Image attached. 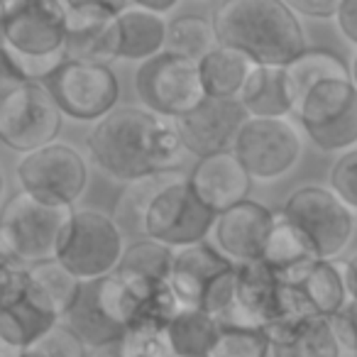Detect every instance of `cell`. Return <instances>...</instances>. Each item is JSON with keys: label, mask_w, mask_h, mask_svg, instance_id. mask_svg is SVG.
I'll return each instance as SVG.
<instances>
[{"label": "cell", "mask_w": 357, "mask_h": 357, "mask_svg": "<svg viewBox=\"0 0 357 357\" xmlns=\"http://www.w3.org/2000/svg\"><path fill=\"white\" fill-rule=\"evenodd\" d=\"M86 144L96 167L125 184L172 172L184 154L174 120L142 105H118L89 130Z\"/></svg>", "instance_id": "6da1fadb"}, {"label": "cell", "mask_w": 357, "mask_h": 357, "mask_svg": "<svg viewBox=\"0 0 357 357\" xmlns=\"http://www.w3.org/2000/svg\"><path fill=\"white\" fill-rule=\"evenodd\" d=\"M218 45L243 52L257 66L284 69L306 52V32L284 0H225L213 10Z\"/></svg>", "instance_id": "7a4b0ae2"}, {"label": "cell", "mask_w": 357, "mask_h": 357, "mask_svg": "<svg viewBox=\"0 0 357 357\" xmlns=\"http://www.w3.org/2000/svg\"><path fill=\"white\" fill-rule=\"evenodd\" d=\"M0 47L27 81L50 79L66 61L64 0L8 3Z\"/></svg>", "instance_id": "3957f363"}, {"label": "cell", "mask_w": 357, "mask_h": 357, "mask_svg": "<svg viewBox=\"0 0 357 357\" xmlns=\"http://www.w3.org/2000/svg\"><path fill=\"white\" fill-rule=\"evenodd\" d=\"M125 255V233L113 215L96 208H74L61 230L54 259L79 282H96L115 274Z\"/></svg>", "instance_id": "277c9868"}, {"label": "cell", "mask_w": 357, "mask_h": 357, "mask_svg": "<svg viewBox=\"0 0 357 357\" xmlns=\"http://www.w3.org/2000/svg\"><path fill=\"white\" fill-rule=\"evenodd\" d=\"M74 208H59L17 191L0 208V252L17 262L40 264L54 259L61 230Z\"/></svg>", "instance_id": "5b68a950"}, {"label": "cell", "mask_w": 357, "mask_h": 357, "mask_svg": "<svg viewBox=\"0 0 357 357\" xmlns=\"http://www.w3.org/2000/svg\"><path fill=\"white\" fill-rule=\"evenodd\" d=\"M279 213L306 240L316 259L337 262L355 235V213L326 186L294 189Z\"/></svg>", "instance_id": "8992f818"}, {"label": "cell", "mask_w": 357, "mask_h": 357, "mask_svg": "<svg viewBox=\"0 0 357 357\" xmlns=\"http://www.w3.org/2000/svg\"><path fill=\"white\" fill-rule=\"evenodd\" d=\"M301 316H311V313L303 311L282 274L274 272L262 259L235 264L233 301L223 318V326L267 331Z\"/></svg>", "instance_id": "52a82bcc"}, {"label": "cell", "mask_w": 357, "mask_h": 357, "mask_svg": "<svg viewBox=\"0 0 357 357\" xmlns=\"http://www.w3.org/2000/svg\"><path fill=\"white\" fill-rule=\"evenodd\" d=\"M20 191L59 208H74L89 186V164L74 144L52 142L22 154L15 167Z\"/></svg>", "instance_id": "ba28073f"}, {"label": "cell", "mask_w": 357, "mask_h": 357, "mask_svg": "<svg viewBox=\"0 0 357 357\" xmlns=\"http://www.w3.org/2000/svg\"><path fill=\"white\" fill-rule=\"evenodd\" d=\"M306 137L321 152L357 147V91L350 81H323L306 93L294 113Z\"/></svg>", "instance_id": "9c48e42d"}, {"label": "cell", "mask_w": 357, "mask_h": 357, "mask_svg": "<svg viewBox=\"0 0 357 357\" xmlns=\"http://www.w3.org/2000/svg\"><path fill=\"white\" fill-rule=\"evenodd\" d=\"M135 91L142 108L169 120L191 113L206 100L199 64L169 52L139 64L135 74Z\"/></svg>", "instance_id": "30bf717a"}, {"label": "cell", "mask_w": 357, "mask_h": 357, "mask_svg": "<svg viewBox=\"0 0 357 357\" xmlns=\"http://www.w3.org/2000/svg\"><path fill=\"white\" fill-rule=\"evenodd\" d=\"M233 154L252 181H277L291 174L303 154V137L289 118H250Z\"/></svg>", "instance_id": "8fae6325"}, {"label": "cell", "mask_w": 357, "mask_h": 357, "mask_svg": "<svg viewBox=\"0 0 357 357\" xmlns=\"http://www.w3.org/2000/svg\"><path fill=\"white\" fill-rule=\"evenodd\" d=\"M61 120L45 81H27L0 100V142L20 154H30L56 142Z\"/></svg>", "instance_id": "7c38bea8"}, {"label": "cell", "mask_w": 357, "mask_h": 357, "mask_svg": "<svg viewBox=\"0 0 357 357\" xmlns=\"http://www.w3.org/2000/svg\"><path fill=\"white\" fill-rule=\"evenodd\" d=\"M213 223L215 213L201 204L186 176H178L152 201L144 215L142 235L169 250H181L204 243Z\"/></svg>", "instance_id": "4fadbf2b"}, {"label": "cell", "mask_w": 357, "mask_h": 357, "mask_svg": "<svg viewBox=\"0 0 357 357\" xmlns=\"http://www.w3.org/2000/svg\"><path fill=\"white\" fill-rule=\"evenodd\" d=\"M45 86L59 113L79 123H98L118 108L120 81L110 66L64 61Z\"/></svg>", "instance_id": "5bb4252c"}, {"label": "cell", "mask_w": 357, "mask_h": 357, "mask_svg": "<svg viewBox=\"0 0 357 357\" xmlns=\"http://www.w3.org/2000/svg\"><path fill=\"white\" fill-rule=\"evenodd\" d=\"M118 0H64L66 61L108 66L118 59Z\"/></svg>", "instance_id": "9a60e30c"}, {"label": "cell", "mask_w": 357, "mask_h": 357, "mask_svg": "<svg viewBox=\"0 0 357 357\" xmlns=\"http://www.w3.org/2000/svg\"><path fill=\"white\" fill-rule=\"evenodd\" d=\"M250 120L238 100L206 98L191 113L174 120L184 152L196 154L199 159L218 152H233L243 125Z\"/></svg>", "instance_id": "2e32d148"}, {"label": "cell", "mask_w": 357, "mask_h": 357, "mask_svg": "<svg viewBox=\"0 0 357 357\" xmlns=\"http://www.w3.org/2000/svg\"><path fill=\"white\" fill-rule=\"evenodd\" d=\"M272 225L274 211L248 199L215 215L211 238L215 243V250L233 264L259 262Z\"/></svg>", "instance_id": "e0dca14e"}, {"label": "cell", "mask_w": 357, "mask_h": 357, "mask_svg": "<svg viewBox=\"0 0 357 357\" xmlns=\"http://www.w3.org/2000/svg\"><path fill=\"white\" fill-rule=\"evenodd\" d=\"M199 201L215 215L248 201L252 178L233 152H218L196 162L186 176Z\"/></svg>", "instance_id": "ac0fdd59"}, {"label": "cell", "mask_w": 357, "mask_h": 357, "mask_svg": "<svg viewBox=\"0 0 357 357\" xmlns=\"http://www.w3.org/2000/svg\"><path fill=\"white\" fill-rule=\"evenodd\" d=\"M123 284V316L128 335H164L178 313V301L167 279L120 277Z\"/></svg>", "instance_id": "d6986e66"}, {"label": "cell", "mask_w": 357, "mask_h": 357, "mask_svg": "<svg viewBox=\"0 0 357 357\" xmlns=\"http://www.w3.org/2000/svg\"><path fill=\"white\" fill-rule=\"evenodd\" d=\"M61 323L84 342L89 350L115 345L128 337L123 323L115 318L113 306L103 291V282H81L71 306L61 316Z\"/></svg>", "instance_id": "ffe728a7"}, {"label": "cell", "mask_w": 357, "mask_h": 357, "mask_svg": "<svg viewBox=\"0 0 357 357\" xmlns=\"http://www.w3.org/2000/svg\"><path fill=\"white\" fill-rule=\"evenodd\" d=\"M59 323V313L32 287L30 272L25 287L6 303H0V340L15 352L35 347Z\"/></svg>", "instance_id": "44dd1931"}, {"label": "cell", "mask_w": 357, "mask_h": 357, "mask_svg": "<svg viewBox=\"0 0 357 357\" xmlns=\"http://www.w3.org/2000/svg\"><path fill=\"white\" fill-rule=\"evenodd\" d=\"M233 267L235 264L230 259H225L218 250L206 243L174 250L169 287L181 308H201L211 284Z\"/></svg>", "instance_id": "7402d4cb"}, {"label": "cell", "mask_w": 357, "mask_h": 357, "mask_svg": "<svg viewBox=\"0 0 357 357\" xmlns=\"http://www.w3.org/2000/svg\"><path fill=\"white\" fill-rule=\"evenodd\" d=\"M272 357H355L342 347L331 318L301 316L264 331Z\"/></svg>", "instance_id": "603a6c76"}, {"label": "cell", "mask_w": 357, "mask_h": 357, "mask_svg": "<svg viewBox=\"0 0 357 357\" xmlns=\"http://www.w3.org/2000/svg\"><path fill=\"white\" fill-rule=\"evenodd\" d=\"M284 282L298 298L303 311L311 316L331 318L342 311L350 298L342 282L340 262H328V259H311L291 272L282 274Z\"/></svg>", "instance_id": "cb8c5ba5"}, {"label": "cell", "mask_w": 357, "mask_h": 357, "mask_svg": "<svg viewBox=\"0 0 357 357\" xmlns=\"http://www.w3.org/2000/svg\"><path fill=\"white\" fill-rule=\"evenodd\" d=\"M167 17L154 15L137 3H125L118 13V59L142 64L159 56L167 47Z\"/></svg>", "instance_id": "d4e9b609"}, {"label": "cell", "mask_w": 357, "mask_h": 357, "mask_svg": "<svg viewBox=\"0 0 357 357\" xmlns=\"http://www.w3.org/2000/svg\"><path fill=\"white\" fill-rule=\"evenodd\" d=\"M255 66L257 64L250 56H245L243 52L218 45L208 56L199 61V74L206 98L238 100Z\"/></svg>", "instance_id": "484cf974"}, {"label": "cell", "mask_w": 357, "mask_h": 357, "mask_svg": "<svg viewBox=\"0 0 357 357\" xmlns=\"http://www.w3.org/2000/svg\"><path fill=\"white\" fill-rule=\"evenodd\" d=\"M323 81H350L347 64L328 50H306L284 66V84H287L289 100L294 105V113L306 98L311 89H316Z\"/></svg>", "instance_id": "4316f807"}, {"label": "cell", "mask_w": 357, "mask_h": 357, "mask_svg": "<svg viewBox=\"0 0 357 357\" xmlns=\"http://www.w3.org/2000/svg\"><path fill=\"white\" fill-rule=\"evenodd\" d=\"M220 331L223 326L201 308H178L164 331V340L172 357H208Z\"/></svg>", "instance_id": "83f0119b"}, {"label": "cell", "mask_w": 357, "mask_h": 357, "mask_svg": "<svg viewBox=\"0 0 357 357\" xmlns=\"http://www.w3.org/2000/svg\"><path fill=\"white\" fill-rule=\"evenodd\" d=\"M238 103L250 118H287L294 115V105L289 100L284 69L277 66H255L240 93Z\"/></svg>", "instance_id": "f1b7e54d"}, {"label": "cell", "mask_w": 357, "mask_h": 357, "mask_svg": "<svg viewBox=\"0 0 357 357\" xmlns=\"http://www.w3.org/2000/svg\"><path fill=\"white\" fill-rule=\"evenodd\" d=\"M178 176H184V174L172 169V172H157L125 184L123 194L118 196L113 208V220L118 223V228L130 235H142L144 215H147L152 201L157 199L164 186H169Z\"/></svg>", "instance_id": "f546056e"}, {"label": "cell", "mask_w": 357, "mask_h": 357, "mask_svg": "<svg viewBox=\"0 0 357 357\" xmlns=\"http://www.w3.org/2000/svg\"><path fill=\"white\" fill-rule=\"evenodd\" d=\"M215 47H218V37H215L213 22L208 17L196 15V13H181L169 20L167 47H164V52L169 54L184 56V59L199 64Z\"/></svg>", "instance_id": "4dcf8cb0"}, {"label": "cell", "mask_w": 357, "mask_h": 357, "mask_svg": "<svg viewBox=\"0 0 357 357\" xmlns=\"http://www.w3.org/2000/svg\"><path fill=\"white\" fill-rule=\"evenodd\" d=\"M311 259L316 257L308 250L306 240L294 230V225L282 213H274V225L267 238V245H264L262 262L269 264L274 272L287 274L291 269L301 267V264L311 262Z\"/></svg>", "instance_id": "1f68e13d"}, {"label": "cell", "mask_w": 357, "mask_h": 357, "mask_svg": "<svg viewBox=\"0 0 357 357\" xmlns=\"http://www.w3.org/2000/svg\"><path fill=\"white\" fill-rule=\"evenodd\" d=\"M174 250L154 243V240H137L130 248H125V255L120 259L115 274L120 277H137V279H167L172 272Z\"/></svg>", "instance_id": "d6a6232c"}, {"label": "cell", "mask_w": 357, "mask_h": 357, "mask_svg": "<svg viewBox=\"0 0 357 357\" xmlns=\"http://www.w3.org/2000/svg\"><path fill=\"white\" fill-rule=\"evenodd\" d=\"M27 272H30L32 287L47 298V303L59 313V318L64 316L66 308L74 301L76 291H79V284H81L79 279L69 269L61 267L56 259L32 264V267H27Z\"/></svg>", "instance_id": "836d02e7"}, {"label": "cell", "mask_w": 357, "mask_h": 357, "mask_svg": "<svg viewBox=\"0 0 357 357\" xmlns=\"http://www.w3.org/2000/svg\"><path fill=\"white\" fill-rule=\"evenodd\" d=\"M269 340L264 331L257 328H233L223 326L218 342L208 357H267Z\"/></svg>", "instance_id": "e575fe53"}, {"label": "cell", "mask_w": 357, "mask_h": 357, "mask_svg": "<svg viewBox=\"0 0 357 357\" xmlns=\"http://www.w3.org/2000/svg\"><path fill=\"white\" fill-rule=\"evenodd\" d=\"M328 184L331 191L352 211L357 213V147L342 152L335 159L328 174Z\"/></svg>", "instance_id": "d590c367"}, {"label": "cell", "mask_w": 357, "mask_h": 357, "mask_svg": "<svg viewBox=\"0 0 357 357\" xmlns=\"http://www.w3.org/2000/svg\"><path fill=\"white\" fill-rule=\"evenodd\" d=\"M35 347L40 352H45L47 357H89V347H86L64 323L52 328Z\"/></svg>", "instance_id": "8d00e7d4"}, {"label": "cell", "mask_w": 357, "mask_h": 357, "mask_svg": "<svg viewBox=\"0 0 357 357\" xmlns=\"http://www.w3.org/2000/svg\"><path fill=\"white\" fill-rule=\"evenodd\" d=\"M27 284V264L0 252V303L13 298Z\"/></svg>", "instance_id": "74e56055"}, {"label": "cell", "mask_w": 357, "mask_h": 357, "mask_svg": "<svg viewBox=\"0 0 357 357\" xmlns=\"http://www.w3.org/2000/svg\"><path fill=\"white\" fill-rule=\"evenodd\" d=\"M331 323L340 337L342 347L357 357V301H347L340 313L331 316Z\"/></svg>", "instance_id": "f35d334b"}, {"label": "cell", "mask_w": 357, "mask_h": 357, "mask_svg": "<svg viewBox=\"0 0 357 357\" xmlns=\"http://www.w3.org/2000/svg\"><path fill=\"white\" fill-rule=\"evenodd\" d=\"M123 357H172L164 335H128L123 340Z\"/></svg>", "instance_id": "ab89813d"}, {"label": "cell", "mask_w": 357, "mask_h": 357, "mask_svg": "<svg viewBox=\"0 0 357 357\" xmlns=\"http://www.w3.org/2000/svg\"><path fill=\"white\" fill-rule=\"evenodd\" d=\"M340 0H291L289 8L298 17H311V20H331L337 15Z\"/></svg>", "instance_id": "60d3db41"}, {"label": "cell", "mask_w": 357, "mask_h": 357, "mask_svg": "<svg viewBox=\"0 0 357 357\" xmlns=\"http://www.w3.org/2000/svg\"><path fill=\"white\" fill-rule=\"evenodd\" d=\"M22 84H27V79L15 66V61L10 59V54L0 47V100L6 98L8 93H13L15 89H20Z\"/></svg>", "instance_id": "b9f144b4"}, {"label": "cell", "mask_w": 357, "mask_h": 357, "mask_svg": "<svg viewBox=\"0 0 357 357\" xmlns=\"http://www.w3.org/2000/svg\"><path fill=\"white\" fill-rule=\"evenodd\" d=\"M335 22H337V30L342 32V37L352 47H357V0H340Z\"/></svg>", "instance_id": "7bdbcfd3"}, {"label": "cell", "mask_w": 357, "mask_h": 357, "mask_svg": "<svg viewBox=\"0 0 357 357\" xmlns=\"http://www.w3.org/2000/svg\"><path fill=\"white\" fill-rule=\"evenodd\" d=\"M342 269V282H345V291L350 301H357V252L350 255L345 262H340Z\"/></svg>", "instance_id": "ee69618b"}, {"label": "cell", "mask_w": 357, "mask_h": 357, "mask_svg": "<svg viewBox=\"0 0 357 357\" xmlns=\"http://www.w3.org/2000/svg\"><path fill=\"white\" fill-rule=\"evenodd\" d=\"M137 6H142L144 10L154 13V15H169V13L176 10L178 0H137Z\"/></svg>", "instance_id": "f6af8a7d"}, {"label": "cell", "mask_w": 357, "mask_h": 357, "mask_svg": "<svg viewBox=\"0 0 357 357\" xmlns=\"http://www.w3.org/2000/svg\"><path fill=\"white\" fill-rule=\"evenodd\" d=\"M89 357H123V342H115V345H105V347L89 350Z\"/></svg>", "instance_id": "bcb514c9"}, {"label": "cell", "mask_w": 357, "mask_h": 357, "mask_svg": "<svg viewBox=\"0 0 357 357\" xmlns=\"http://www.w3.org/2000/svg\"><path fill=\"white\" fill-rule=\"evenodd\" d=\"M13 357H47L45 352H40L37 347H27V350H20V352H15Z\"/></svg>", "instance_id": "7dc6e473"}, {"label": "cell", "mask_w": 357, "mask_h": 357, "mask_svg": "<svg viewBox=\"0 0 357 357\" xmlns=\"http://www.w3.org/2000/svg\"><path fill=\"white\" fill-rule=\"evenodd\" d=\"M350 84L355 86V91H357V52H355V56H352V61H350Z\"/></svg>", "instance_id": "c3c4849f"}, {"label": "cell", "mask_w": 357, "mask_h": 357, "mask_svg": "<svg viewBox=\"0 0 357 357\" xmlns=\"http://www.w3.org/2000/svg\"><path fill=\"white\" fill-rule=\"evenodd\" d=\"M6 10H8V0H0V40H3V22H6Z\"/></svg>", "instance_id": "681fc988"}, {"label": "cell", "mask_w": 357, "mask_h": 357, "mask_svg": "<svg viewBox=\"0 0 357 357\" xmlns=\"http://www.w3.org/2000/svg\"><path fill=\"white\" fill-rule=\"evenodd\" d=\"M3 189H6V178H3V172H0V199H3Z\"/></svg>", "instance_id": "f907efd6"}, {"label": "cell", "mask_w": 357, "mask_h": 357, "mask_svg": "<svg viewBox=\"0 0 357 357\" xmlns=\"http://www.w3.org/2000/svg\"><path fill=\"white\" fill-rule=\"evenodd\" d=\"M3 350H6V345H3V340H0V357H3Z\"/></svg>", "instance_id": "816d5d0a"}]
</instances>
